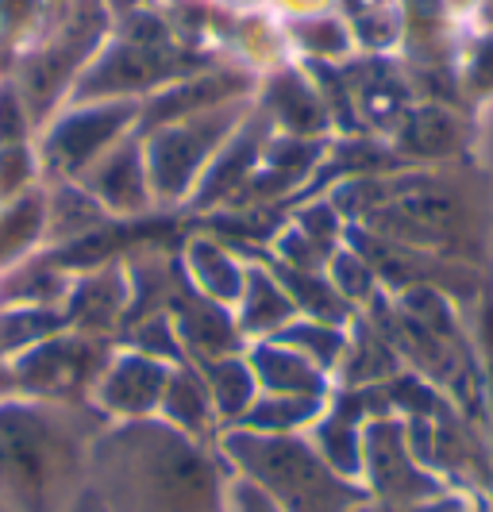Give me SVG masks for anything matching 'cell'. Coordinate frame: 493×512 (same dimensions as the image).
Instances as JSON below:
<instances>
[{
  "label": "cell",
  "instance_id": "obj_29",
  "mask_svg": "<svg viewBox=\"0 0 493 512\" xmlns=\"http://www.w3.org/2000/svg\"><path fill=\"white\" fill-rule=\"evenodd\" d=\"M62 512H108V505H104L101 497L89 489V482H85V489H81L78 497H74V501H70Z\"/></svg>",
  "mask_w": 493,
  "mask_h": 512
},
{
  "label": "cell",
  "instance_id": "obj_24",
  "mask_svg": "<svg viewBox=\"0 0 493 512\" xmlns=\"http://www.w3.org/2000/svg\"><path fill=\"white\" fill-rule=\"evenodd\" d=\"M39 174H43V166H39V151L31 143L0 147V205L16 201L27 189H35Z\"/></svg>",
  "mask_w": 493,
  "mask_h": 512
},
{
  "label": "cell",
  "instance_id": "obj_16",
  "mask_svg": "<svg viewBox=\"0 0 493 512\" xmlns=\"http://www.w3.org/2000/svg\"><path fill=\"white\" fill-rule=\"evenodd\" d=\"M243 355L255 370V382L262 393H289V397H328V374L312 366L305 355L289 351L274 339L247 343Z\"/></svg>",
  "mask_w": 493,
  "mask_h": 512
},
{
  "label": "cell",
  "instance_id": "obj_12",
  "mask_svg": "<svg viewBox=\"0 0 493 512\" xmlns=\"http://www.w3.org/2000/svg\"><path fill=\"white\" fill-rule=\"evenodd\" d=\"M270 131H274V124L266 120V112L255 104L251 116L232 131V139H228V143L216 151V158L208 162L205 178L197 181V189H193V197H189V208L212 212V208H220V205H235L239 193L247 189L251 174H255V166H259L262 147H266Z\"/></svg>",
  "mask_w": 493,
  "mask_h": 512
},
{
  "label": "cell",
  "instance_id": "obj_25",
  "mask_svg": "<svg viewBox=\"0 0 493 512\" xmlns=\"http://www.w3.org/2000/svg\"><path fill=\"white\" fill-rule=\"evenodd\" d=\"M328 270L332 278L328 282L339 289V297L351 305V301H366L374 293V274H370V258L355 255V251H332L328 255Z\"/></svg>",
  "mask_w": 493,
  "mask_h": 512
},
{
  "label": "cell",
  "instance_id": "obj_21",
  "mask_svg": "<svg viewBox=\"0 0 493 512\" xmlns=\"http://www.w3.org/2000/svg\"><path fill=\"white\" fill-rule=\"evenodd\" d=\"M324 397H289V393H262L251 401V409L243 412L228 428H247L262 436H305L316 416L324 412Z\"/></svg>",
  "mask_w": 493,
  "mask_h": 512
},
{
  "label": "cell",
  "instance_id": "obj_17",
  "mask_svg": "<svg viewBox=\"0 0 493 512\" xmlns=\"http://www.w3.org/2000/svg\"><path fill=\"white\" fill-rule=\"evenodd\" d=\"M178 266H182V274L189 278V285L197 293H205L208 301H216V305L235 308L239 293H243V270H247V262H239L224 243H216L212 235H193L185 243Z\"/></svg>",
  "mask_w": 493,
  "mask_h": 512
},
{
  "label": "cell",
  "instance_id": "obj_7",
  "mask_svg": "<svg viewBox=\"0 0 493 512\" xmlns=\"http://www.w3.org/2000/svg\"><path fill=\"white\" fill-rule=\"evenodd\" d=\"M182 66L166 43H147V39H128L112 43L101 58H93L78 81L70 85L66 104H89V101H143L139 93L162 89L178 81Z\"/></svg>",
  "mask_w": 493,
  "mask_h": 512
},
{
  "label": "cell",
  "instance_id": "obj_4",
  "mask_svg": "<svg viewBox=\"0 0 493 512\" xmlns=\"http://www.w3.org/2000/svg\"><path fill=\"white\" fill-rule=\"evenodd\" d=\"M251 108H255V101L247 97V101L205 108V112H193L182 120L158 124L151 131H139L155 208L189 205L197 181L205 178L208 162L232 139V131L251 116Z\"/></svg>",
  "mask_w": 493,
  "mask_h": 512
},
{
  "label": "cell",
  "instance_id": "obj_1",
  "mask_svg": "<svg viewBox=\"0 0 493 512\" xmlns=\"http://www.w3.org/2000/svg\"><path fill=\"white\" fill-rule=\"evenodd\" d=\"M232 466L216 439H193L162 416L104 424L89 447V489L108 512H224Z\"/></svg>",
  "mask_w": 493,
  "mask_h": 512
},
{
  "label": "cell",
  "instance_id": "obj_13",
  "mask_svg": "<svg viewBox=\"0 0 493 512\" xmlns=\"http://www.w3.org/2000/svg\"><path fill=\"white\" fill-rule=\"evenodd\" d=\"M259 89V81L243 70H208V74H185L170 85H162L155 97L143 101L139 112V128L135 131H151L158 124H170V120H182L193 112H205V108H220V104L247 101L251 93Z\"/></svg>",
  "mask_w": 493,
  "mask_h": 512
},
{
  "label": "cell",
  "instance_id": "obj_3",
  "mask_svg": "<svg viewBox=\"0 0 493 512\" xmlns=\"http://www.w3.org/2000/svg\"><path fill=\"white\" fill-rule=\"evenodd\" d=\"M220 455L232 474L259 486L286 512H355L366 489L332 470L309 436H262L247 428H220Z\"/></svg>",
  "mask_w": 493,
  "mask_h": 512
},
{
  "label": "cell",
  "instance_id": "obj_31",
  "mask_svg": "<svg viewBox=\"0 0 493 512\" xmlns=\"http://www.w3.org/2000/svg\"><path fill=\"white\" fill-rule=\"evenodd\" d=\"M0 512H12V509H8V505H4V501H0Z\"/></svg>",
  "mask_w": 493,
  "mask_h": 512
},
{
  "label": "cell",
  "instance_id": "obj_22",
  "mask_svg": "<svg viewBox=\"0 0 493 512\" xmlns=\"http://www.w3.org/2000/svg\"><path fill=\"white\" fill-rule=\"evenodd\" d=\"M197 366V362H193ZM201 378H205L208 393H212V405H216V416H220V428L235 424L243 412L251 409V401L259 397V382H255V370L243 351L235 355H224V359H212L197 366Z\"/></svg>",
  "mask_w": 493,
  "mask_h": 512
},
{
  "label": "cell",
  "instance_id": "obj_20",
  "mask_svg": "<svg viewBox=\"0 0 493 512\" xmlns=\"http://www.w3.org/2000/svg\"><path fill=\"white\" fill-rule=\"evenodd\" d=\"M255 104L266 112V120L274 128H282L286 135H297V139H316V131L328 124V116H324V108L316 101V93L293 70L270 77Z\"/></svg>",
  "mask_w": 493,
  "mask_h": 512
},
{
  "label": "cell",
  "instance_id": "obj_11",
  "mask_svg": "<svg viewBox=\"0 0 493 512\" xmlns=\"http://www.w3.org/2000/svg\"><path fill=\"white\" fill-rule=\"evenodd\" d=\"M78 185L112 216V220H139L155 208L151 178H147V158H143V135L131 131L108 154H101Z\"/></svg>",
  "mask_w": 493,
  "mask_h": 512
},
{
  "label": "cell",
  "instance_id": "obj_30",
  "mask_svg": "<svg viewBox=\"0 0 493 512\" xmlns=\"http://www.w3.org/2000/svg\"><path fill=\"white\" fill-rule=\"evenodd\" d=\"M0 378H8V382H12V374H8V359H4V351H0Z\"/></svg>",
  "mask_w": 493,
  "mask_h": 512
},
{
  "label": "cell",
  "instance_id": "obj_9",
  "mask_svg": "<svg viewBox=\"0 0 493 512\" xmlns=\"http://www.w3.org/2000/svg\"><path fill=\"white\" fill-rule=\"evenodd\" d=\"M170 362L151 359L135 347L112 351V359L104 362L101 378L93 382L89 405L101 412L108 424H124V420H147L158 416L162 393L170 382Z\"/></svg>",
  "mask_w": 493,
  "mask_h": 512
},
{
  "label": "cell",
  "instance_id": "obj_23",
  "mask_svg": "<svg viewBox=\"0 0 493 512\" xmlns=\"http://www.w3.org/2000/svg\"><path fill=\"white\" fill-rule=\"evenodd\" d=\"M274 343H282L289 351L305 355L312 366H320L324 374L339 370L343 362V351H347V339H343V328L339 324H324V320H309V316H297L289 320L278 335H270Z\"/></svg>",
  "mask_w": 493,
  "mask_h": 512
},
{
  "label": "cell",
  "instance_id": "obj_27",
  "mask_svg": "<svg viewBox=\"0 0 493 512\" xmlns=\"http://www.w3.org/2000/svg\"><path fill=\"white\" fill-rule=\"evenodd\" d=\"M224 512H286L282 505H274L259 486H251L247 478H232V489H228V505Z\"/></svg>",
  "mask_w": 493,
  "mask_h": 512
},
{
  "label": "cell",
  "instance_id": "obj_2",
  "mask_svg": "<svg viewBox=\"0 0 493 512\" xmlns=\"http://www.w3.org/2000/svg\"><path fill=\"white\" fill-rule=\"evenodd\" d=\"M101 412L74 401L0 397V501L12 512H62L89 482Z\"/></svg>",
  "mask_w": 493,
  "mask_h": 512
},
{
  "label": "cell",
  "instance_id": "obj_8",
  "mask_svg": "<svg viewBox=\"0 0 493 512\" xmlns=\"http://www.w3.org/2000/svg\"><path fill=\"white\" fill-rule=\"evenodd\" d=\"M359 486L366 489L370 501H382V505H413V501L443 497L440 478L420 466L409 432L390 416H374L363 428Z\"/></svg>",
  "mask_w": 493,
  "mask_h": 512
},
{
  "label": "cell",
  "instance_id": "obj_18",
  "mask_svg": "<svg viewBox=\"0 0 493 512\" xmlns=\"http://www.w3.org/2000/svg\"><path fill=\"white\" fill-rule=\"evenodd\" d=\"M158 416L193 439L220 436V416H216V405H212V393H208L205 378H201V370L193 362H182V366L170 370Z\"/></svg>",
  "mask_w": 493,
  "mask_h": 512
},
{
  "label": "cell",
  "instance_id": "obj_19",
  "mask_svg": "<svg viewBox=\"0 0 493 512\" xmlns=\"http://www.w3.org/2000/svg\"><path fill=\"white\" fill-rule=\"evenodd\" d=\"M47 201L51 193L35 185L16 201L0 205V274L24 266L35 255V247L47 239Z\"/></svg>",
  "mask_w": 493,
  "mask_h": 512
},
{
  "label": "cell",
  "instance_id": "obj_6",
  "mask_svg": "<svg viewBox=\"0 0 493 512\" xmlns=\"http://www.w3.org/2000/svg\"><path fill=\"white\" fill-rule=\"evenodd\" d=\"M108 359H112V343L108 339L66 328V332L20 351L16 359L8 362V374H12V389L24 393V397L89 405L93 382L101 378Z\"/></svg>",
  "mask_w": 493,
  "mask_h": 512
},
{
  "label": "cell",
  "instance_id": "obj_15",
  "mask_svg": "<svg viewBox=\"0 0 493 512\" xmlns=\"http://www.w3.org/2000/svg\"><path fill=\"white\" fill-rule=\"evenodd\" d=\"M235 328L247 343H259V339H270L286 328L289 320H297L301 312L289 301V293L282 289L274 266H266L259 258L247 262L243 270V293L235 301Z\"/></svg>",
  "mask_w": 493,
  "mask_h": 512
},
{
  "label": "cell",
  "instance_id": "obj_5",
  "mask_svg": "<svg viewBox=\"0 0 493 512\" xmlns=\"http://www.w3.org/2000/svg\"><path fill=\"white\" fill-rule=\"evenodd\" d=\"M143 101L70 104L54 116L39 139V166L51 181H78L101 154L139 128Z\"/></svg>",
  "mask_w": 493,
  "mask_h": 512
},
{
  "label": "cell",
  "instance_id": "obj_26",
  "mask_svg": "<svg viewBox=\"0 0 493 512\" xmlns=\"http://www.w3.org/2000/svg\"><path fill=\"white\" fill-rule=\"evenodd\" d=\"M31 112H27L24 97L4 85L0 89V147H12V143H31Z\"/></svg>",
  "mask_w": 493,
  "mask_h": 512
},
{
  "label": "cell",
  "instance_id": "obj_10",
  "mask_svg": "<svg viewBox=\"0 0 493 512\" xmlns=\"http://www.w3.org/2000/svg\"><path fill=\"white\" fill-rule=\"evenodd\" d=\"M166 312L174 320V332L182 339L185 359L189 362H212L235 355L247 347V339L235 328V312L228 305L208 301L205 293H197L189 278L182 274V266H174V282L166 293Z\"/></svg>",
  "mask_w": 493,
  "mask_h": 512
},
{
  "label": "cell",
  "instance_id": "obj_28",
  "mask_svg": "<svg viewBox=\"0 0 493 512\" xmlns=\"http://www.w3.org/2000/svg\"><path fill=\"white\" fill-rule=\"evenodd\" d=\"M355 512H463V505H459V501H447V497L413 501V505H382V501H370V497H366Z\"/></svg>",
  "mask_w": 493,
  "mask_h": 512
},
{
  "label": "cell",
  "instance_id": "obj_14",
  "mask_svg": "<svg viewBox=\"0 0 493 512\" xmlns=\"http://www.w3.org/2000/svg\"><path fill=\"white\" fill-rule=\"evenodd\" d=\"M128 308H131L128 270L120 262H104V266H93L89 274L74 278L62 312H66V328L108 339V332L116 324H128Z\"/></svg>",
  "mask_w": 493,
  "mask_h": 512
}]
</instances>
